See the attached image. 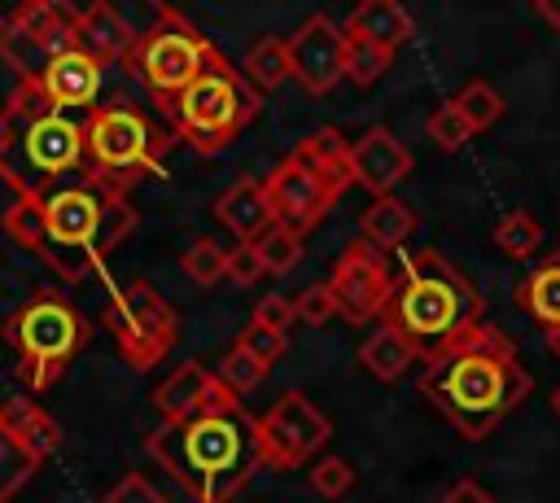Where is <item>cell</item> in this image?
Instances as JSON below:
<instances>
[{
  "label": "cell",
  "mask_w": 560,
  "mask_h": 503,
  "mask_svg": "<svg viewBox=\"0 0 560 503\" xmlns=\"http://www.w3.org/2000/svg\"><path fill=\"white\" fill-rule=\"evenodd\" d=\"M79 48V9L35 0L4 17L0 26V57L13 70V79H39L44 66L61 52Z\"/></svg>",
  "instance_id": "cell-12"
},
{
  "label": "cell",
  "mask_w": 560,
  "mask_h": 503,
  "mask_svg": "<svg viewBox=\"0 0 560 503\" xmlns=\"http://www.w3.org/2000/svg\"><path fill=\"white\" fill-rule=\"evenodd\" d=\"M516 306L538 324V328H560V258L534 267L516 284Z\"/></svg>",
  "instance_id": "cell-25"
},
{
  "label": "cell",
  "mask_w": 560,
  "mask_h": 503,
  "mask_svg": "<svg viewBox=\"0 0 560 503\" xmlns=\"http://www.w3.org/2000/svg\"><path fill=\"white\" fill-rule=\"evenodd\" d=\"M416 389L442 420H451L455 433L481 442L529 398L534 376L525 372L516 341L486 319L451 346L424 354Z\"/></svg>",
  "instance_id": "cell-1"
},
{
  "label": "cell",
  "mask_w": 560,
  "mask_h": 503,
  "mask_svg": "<svg viewBox=\"0 0 560 503\" xmlns=\"http://www.w3.org/2000/svg\"><path fill=\"white\" fill-rule=\"evenodd\" d=\"M136 31H131V22L114 9V4H105V0H96V4H88V9H79V48L88 52V57H96L101 66H109V61H131L136 57Z\"/></svg>",
  "instance_id": "cell-20"
},
{
  "label": "cell",
  "mask_w": 560,
  "mask_h": 503,
  "mask_svg": "<svg viewBox=\"0 0 560 503\" xmlns=\"http://www.w3.org/2000/svg\"><path fill=\"white\" fill-rule=\"evenodd\" d=\"M254 249H258V258H262V267L280 276V271H289V267H298V258H302V236L276 223V227H271V232H267V236H262V241H258Z\"/></svg>",
  "instance_id": "cell-34"
},
{
  "label": "cell",
  "mask_w": 560,
  "mask_h": 503,
  "mask_svg": "<svg viewBox=\"0 0 560 503\" xmlns=\"http://www.w3.org/2000/svg\"><path fill=\"white\" fill-rule=\"evenodd\" d=\"M131 232H136V210H131L127 192L88 175L79 184H57L44 197V241H39L35 258L57 280L79 284Z\"/></svg>",
  "instance_id": "cell-4"
},
{
  "label": "cell",
  "mask_w": 560,
  "mask_h": 503,
  "mask_svg": "<svg viewBox=\"0 0 560 503\" xmlns=\"http://www.w3.org/2000/svg\"><path fill=\"white\" fill-rule=\"evenodd\" d=\"M534 9H538V17H542V22H551V26L560 31V0H538Z\"/></svg>",
  "instance_id": "cell-43"
},
{
  "label": "cell",
  "mask_w": 560,
  "mask_h": 503,
  "mask_svg": "<svg viewBox=\"0 0 560 503\" xmlns=\"http://www.w3.org/2000/svg\"><path fill=\"white\" fill-rule=\"evenodd\" d=\"M451 101L459 105V114L468 118V127H472V131L494 127V122H499V114H503V96H499V87H494V83H486V79H468Z\"/></svg>",
  "instance_id": "cell-29"
},
{
  "label": "cell",
  "mask_w": 560,
  "mask_h": 503,
  "mask_svg": "<svg viewBox=\"0 0 560 503\" xmlns=\"http://www.w3.org/2000/svg\"><path fill=\"white\" fill-rule=\"evenodd\" d=\"M214 219H219L241 245H258V241L276 227V214H271V201H267L262 179L241 175L236 184H228V192L214 197Z\"/></svg>",
  "instance_id": "cell-18"
},
{
  "label": "cell",
  "mask_w": 560,
  "mask_h": 503,
  "mask_svg": "<svg viewBox=\"0 0 560 503\" xmlns=\"http://www.w3.org/2000/svg\"><path fill=\"white\" fill-rule=\"evenodd\" d=\"M381 324L398 328L420 359L451 346L468 328L486 324V297L477 284L438 249H416L402 258V280L381 315Z\"/></svg>",
  "instance_id": "cell-5"
},
{
  "label": "cell",
  "mask_w": 560,
  "mask_h": 503,
  "mask_svg": "<svg viewBox=\"0 0 560 503\" xmlns=\"http://www.w3.org/2000/svg\"><path fill=\"white\" fill-rule=\"evenodd\" d=\"M551 411H556V416H560V385H556V389H551Z\"/></svg>",
  "instance_id": "cell-45"
},
{
  "label": "cell",
  "mask_w": 560,
  "mask_h": 503,
  "mask_svg": "<svg viewBox=\"0 0 560 503\" xmlns=\"http://www.w3.org/2000/svg\"><path fill=\"white\" fill-rule=\"evenodd\" d=\"M398 280L389 276V262L376 245H368L363 236L350 241L341 249V258L332 262V276H328V293H332V306L346 324L363 328V324H381L389 297H394Z\"/></svg>",
  "instance_id": "cell-14"
},
{
  "label": "cell",
  "mask_w": 560,
  "mask_h": 503,
  "mask_svg": "<svg viewBox=\"0 0 560 503\" xmlns=\"http://www.w3.org/2000/svg\"><path fill=\"white\" fill-rule=\"evenodd\" d=\"M262 258H258V249L254 245H236V249H228V280L232 284H241V289H249V284H258L262 280Z\"/></svg>",
  "instance_id": "cell-40"
},
{
  "label": "cell",
  "mask_w": 560,
  "mask_h": 503,
  "mask_svg": "<svg viewBox=\"0 0 560 503\" xmlns=\"http://www.w3.org/2000/svg\"><path fill=\"white\" fill-rule=\"evenodd\" d=\"M258 105H262V96L249 87L241 66H232L223 52H214V61L171 105V122H175V136L197 157H214L245 131V122L258 114Z\"/></svg>",
  "instance_id": "cell-7"
},
{
  "label": "cell",
  "mask_w": 560,
  "mask_h": 503,
  "mask_svg": "<svg viewBox=\"0 0 560 503\" xmlns=\"http://www.w3.org/2000/svg\"><path fill=\"white\" fill-rule=\"evenodd\" d=\"M293 319H298V311H293V302L280 297V293H267V297L254 302V324H262V328H271V332H289Z\"/></svg>",
  "instance_id": "cell-41"
},
{
  "label": "cell",
  "mask_w": 560,
  "mask_h": 503,
  "mask_svg": "<svg viewBox=\"0 0 560 503\" xmlns=\"http://www.w3.org/2000/svg\"><path fill=\"white\" fill-rule=\"evenodd\" d=\"M241 74L249 79V87L258 96L262 92H276L284 79H293V70H289V39H280V35L254 39L245 48V57H241Z\"/></svg>",
  "instance_id": "cell-26"
},
{
  "label": "cell",
  "mask_w": 560,
  "mask_h": 503,
  "mask_svg": "<svg viewBox=\"0 0 560 503\" xmlns=\"http://www.w3.org/2000/svg\"><path fill=\"white\" fill-rule=\"evenodd\" d=\"M328 437H332V420H328L302 389L280 394V398L258 416L262 468H271V472L302 468L315 451H324Z\"/></svg>",
  "instance_id": "cell-13"
},
{
  "label": "cell",
  "mask_w": 560,
  "mask_h": 503,
  "mask_svg": "<svg viewBox=\"0 0 560 503\" xmlns=\"http://www.w3.org/2000/svg\"><path fill=\"white\" fill-rule=\"evenodd\" d=\"M101 79H105V66L96 57H88L83 48H74V52H61V57H52L44 66L39 87L66 114V109H88L96 101V92H101Z\"/></svg>",
  "instance_id": "cell-19"
},
{
  "label": "cell",
  "mask_w": 560,
  "mask_h": 503,
  "mask_svg": "<svg viewBox=\"0 0 560 503\" xmlns=\"http://www.w3.org/2000/svg\"><path fill=\"white\" fill-rule=\"evenodd\" d=\"M214 52L219 48L210 44V35L197 22H188L179 9L162 4L158 9V22L149 26V35H140L131 66H136L140 83L149 87V96L158 101V109L171 114V105L179 101V92L214 61Z\"/></svg>",
  "instance_id": "cell-9"
},
{
  "label": "cell",
  "mask_w": 560,
  "mask_h": 503,
  "mask_svg": "<svg viewBox=\"0 0 560 503\" xmlns=\"http://www.w3.org/2000/svg\"><path fill=\"white\" fill-rule=\"evenodd\" d=\"M271 214L280 227L306 236L315 223H324V214L354 188V171H350V144L341 140V131L319 127L306 140H298L293 153H284L267 175H262Z\"/></svg>",
  "instance_id": "cell-6"
},
{
  "label": "cell",
  "mask_w": 560,
  "mask_h": 503,
  "mask_svg": "<svg viewBox=\"0 0 560 503\" xmlns=\"http://www.w3.org/2000/svg\"><path fill=\"white\" fill-rule=\"evenodd\" d=\"M88 337H92V324L61 293H35L4 319V341L18 359L22 381L35 394L57 385V376L88 346Z\"/></svg>",
  "instance_id": "cell-8"
},
{
  "label": "cell",
  "mask_w": 560,
  "mask_h": 503,
  "mask_svg": "<svg viewBox=\"0 0 560 503\" xmlns=\"http://www.w3.org/2000/svg\"><path fill=\"white\" fill-rule=\"evenodd\" d=\"M311 490L319 499H341L354 490V468L341 459V455H324L315 468H311Z\"/></svg>",
  "instance_id": "cell-35"
},
{
  "label": "cell",
  "mask_w": 560,
  "mask_h": 503,
  "mask_svg": "<svg viewBox=\"0 0 560 503\" xmlns=\"http://www.w3.org/2000/svg\"><path fill=\"white\" fill-rule=\"evenodd\" d=\"M83 136H88V162H92V179L127 192V184L144 179L158 171V136H153V122L149 114H140L136 105H96L83 122Z\"/></svg>",
  "instance_id": "cell-10"
},
{
  "label": "cell",
  "mask_w": 560,
  "mask_h": 503,
  "mask_svg": "<svg viewBox=\"0 0 560 503\" xmlns=\"http://www.w3.org/2000/svg\"><path fill=\"white\" fill-rule=\"evenodd\" d=\"M101 503H166V494H162L144 472H127V477H118V481L105 490Z\"/></svg>",
  "instance_id": "cell-38"
},
{
  "label": "cell",
  "mask_w": 560,
  "mask_h": 503,
  "mask_svg": "<svg viewBox=\"0 0 560 503\" xmlns=\"http://www.w3.org/2000/svg\"><path fill=\"white\" fill-rule=\"evenodd\" d=\"M438 503H494V494L481 486V481H472V477H464V481H455Z\"/></svg>",
  "instance_id": "cell-42"
},
{
  "label": "cell",
  "mask_w": 560,
  "mask_h": 503,
  "mask_svg": "<svg viewBox=\"0 0 560 503\" xmlns=\"http://www.w3.org/2000/svg\"><path fill=\"white\" fill-rule=\"evenodd\" d=\"M346 26L332 22L328 13H311L293 35H289V70L302 92L324 96L346 79Z\"/></svg>",
  "instance_id": "cell-15"
},
{
  "label": "cell",
  "mask_w": 560,
  "mask_h": 503,
  "mask_svg": "<svg viewBox=\"0 0 560 503\" xmlns=\"http://www.w3.org/2000/svg\"><path fill=\"white\" fill-rule=\"evenodd\" d=\"M350 171L354 184L376 197H394V188L411 175V149L389 131V127H368L354 144H350Z\"/></svg>",
  "instance_id": "cell-16"
},
{
  "label": "cell",
  "mask_w": 560,
  "mask_h": 503,
  "mask_svg": "<svg viewBox=\"0 0 560 503\" xmlns=\"http://www.w3.org/2000/svg\"><path fill=\"white\" fill-rule=\"evenodd\" d=\"M223 402H241V398L219 381V372L201 367L197 359L179 363L162 385H153V407L162 420H184V416H197Z\"/></svg>",
  "instance_id": "cell-17"
},
{
  "label": "cell",
  "mask_w": 560,
  "mask_h": 503,
  "mask_svg": "<svg viewBox=\"0 0 560 503\" xmlns=\"http://www.w3.org/2000/svg\"><path fill=\"white\" fill-rule=\"evenodd\" d=\"M144 451L192 494V503H232L262 468L258 416L245 402H223L184 420H162Z\"/></svg>",
  "instance_id": "cell-2"
},
{
  "label": "cell",
  "mask_w": 560,
  "mask_h": 503,
  "mask_svg": "<svg viewBox=\"0 0 560 503\" xmlns=\"http://www.w3.org/2000/svg\"><path fill=\"white\" fill-rule=\"evenodd\" d=\"M350 39V35H346ZM389 61H394V52H385V48H376V44H368V39H350L346 44V79L354 83V87H372L385 70H389Z\"/></svg>",
  "instance_id": "cell-33"
},
{
  "label": "cell",
  "mask_w": 560,
  "mask_h": 503,
  "mask_svg": "<svg viewBox=\"0 0 560 503\" xmlns=\"http://www.w3.org/2000/svg\"><path fill=\"white\" fill-rule=\"evenodd\" d=\"M105 324L118 341V354L131 372H149L158 359H166L179 341V315L175 306L144 280H131L122 289H109L105 297Z\"/></svg>",
  "instance_id": "cell-11"
},
{
  "label": "cell",
  "mask_w": 560,
  "mask_h": 503,
  "mask_svg": "<svg viewBox=\"0 0 560 503\" xmlns=\"http://www.w3.org/2000/svg\"><path fill=\"white\" fill-rule=\"evenodd\" d=\"M411 232H416V210H411L407 201H398V197H376V201L359 214V236H363L368 245H376L381 254L402 249Z\"/></svg>",
  "instance_id": "cell-24"
},
{
  "label": "cell",
  "mask_w": 560,
  "mask_h": 503,
  "mask_svg": "<svg viewBox=\"0 0 560 503\" xmlns=\"http://www.w3.org/2000/svg\"><path fill=\"white\" fill-rule=\"evenodd\" d=\"M31 472H35V459L22 455V451L0 433V503H9V499L31 481Z\"/></svg>",
  "instance_id": "cell-36"
},
{
  "label": "cell",
  "mask_w": 560,
  "mask_h": 503,
  "mask_svg": "<svg viewBox=\"0 0 560 503\" xmlns=\"http://www.w3.org/2000/svg\"><path fill=\"white\" fill-rule=\"evenodd\" d=\"M236 346H241V350H249L254 359H262V363L271 367L276 359H284V350H289V337H284V332H271V328H262V324H254V319H249V324L241 328Z\"/></svg>",
  "instance_id": "cell-37"
},
{
  "label": "cell",
  "mask_w": 560,
  "mask_h": 503,
  "mask_svg": "<svg viewBox=\"0 0 560 503\" xmlns=\"http://www.w3.org/2000/svg\"><path fill=\"white\" fill-rule=\"evenodd\" d=\"M0 433H4L22 455H31L35 464L48 459V455H57V446H61L57 420H52L35 398H9V402H0Z\"/></svg>",
  "instance_id": "cell-21"
},
{
  "label": "cell",
  "mask_w": 560,
  "mask_h": 503,
  "mask_svg": "<svg viewBox=\"0 0 560 503\" xmlns=\"http://www.w3.org/2000/svg\"><path fill=\"white\" fill-rule=\"evenodd\" d=\"M179 267H184V276H188L192 284L210 289V284H219V280L228 276V249H223L219 241H210V236H197V241L184 249Z\"/></svg>",
  "instance_id": "cell-30"
},
{
  "label": "cell",
  "mask_w": 560,
  "mask_h": 503,
  "mask_svg": "<svg viewBox=\"0 0 560 503\" xmlns=\"http://www.w3.org/2000/svg\"><path fill=\"white\" fill-rule=\"evenodd\" d=\"M542 341H547V350L560 359V328H542Z\"/></svg>",
  "instance_id": "cell-44"
},
{
  "label": "cell",
  "mask_w": 560,
  "mask_h": 503,
  "mask_svg": "<svg viewBox=\"0 0 560 503\" xmlns=\"http://www.w3.org/2000/svg\"><path fill=\"white\" fill-rule=\"evenodd\" d=\"M88 162L83 122L61 114L39 79H18L0 109V179L13 197H48L61 175Z\"/></svg>",
  "instance_id": "cell-3"
},
{
  "label": "cell",
  "mask_w": 560,
  "mask_h": 503,
  "mask_svg": "<svg viewBox=\"0 0 560 503\" xmlns=\"http://www.w3.org/2000/svg\"><path fill=\"white\" fill-rule=\"evenodd\" d=\"M0 227H4V236L13 245H22L26 254H35L39 241H44V197H13L9 210H4V219H0Z\"/></svg>",
  "instance_id": "cell-28"
},
{
  "label": "cell",
  "mask_w": 560,
  "mask_h": 503,
  "mask_svg": "<svg viewBox=\"0 0 560 503\" xmlns=\"http://www.w3.org/2000/svg\"><path fill=\"white\" fill-rule=\"evenodd\" d=\"M293 311H298V319H302V324H311V328H319V324H328V319L337 315L328 284H311V289H302V293H298V302H293Z\"/></svg>",
  "instance_id": "cell-39"
},
{
  "label": "cell",
  "mask_w": 560,
  "mask_h": 503,
  "mask_svg": "<svg viewBox=\"0 0 560 503\" xmlns=\"http://www.w3.org/2000/svg\"><path fill=\"white\" fill-rule=\"evenodd\" d=\"M267 363L262 359H254L249 350H241L236 341H232V350H223V359H219V381L236 394V398H245V394H254L262 381H267Z\"/></svg>",
  "instance_id": "cell-31"
},
{
  "label": "cell",
  "mask_w": 560,
  "mask_h": 503,
  "mask_svg": "<svg viewBox=\"0 0 560 503\" xmlns=\"http://www.w3.org/2000/svg\"><path fill=\"white\" fill-rule=\"evenodd\" d=\"M490 241H494V249H499L503 258L525 262V258H529V254L542 245V227L534 223V214H525V210H508V214L494 223Z\"/></svg>",
  "instance_id": "cell-27"
},
{
  "label": "cell",
  "mask_w": 560,
  "mask_h": 503,
  "mask_svg": "<svg viewBox=\"0 0 560 503\" xmlns=\"http://www.w3.org/2000/svg\"><path fill=\"white\" fill-rule=\"evenodd\" d=\"M424 131H429V140L442 149V153H459L477 131L468 127V118L459 114V105L455 101H442L429 118H424Z\"/></svg>",
  "instance_id": "cell-32"
},
{
  "label": "cell",
  "mask_w": 560,
  "mask_h": 503,
  "mask_svg": "<svg viewBox=\"0 0 560 503\" xmlns=\"http://www.w3.org/2000/svg\"><path fill=\"white\" fill-rule=\"evenodd\" d=\"M416 359H420V350L389 324H376V332H368V341L359 346V367L368 376H376L381 385H394Z\"/></svg>",
  "instance_id": "cell-23"
},
{
  "label": "cell",
  "mask_w": 560,
  "mask_h": 503,
  "mask_svg": "<svg viewBox=\"0 0 560 503\" xmlns=\"http://www.w3.org/2000/svg\"><path fill=\"white\" fill-rule=\"evenodd\" d=\"M341 26H346L350 39H368V44H376L385 52H398L416 35V22L398 0H363Z\"/></svg>",
  "instance_id": "cell-22"
}]
</instances>
